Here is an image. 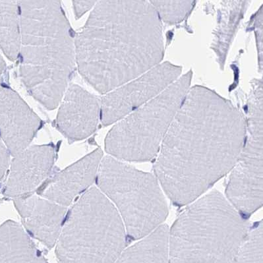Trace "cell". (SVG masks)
I'll list each match as a JSON object with an SVG mask.
<instances>
[{
	"label": "cell",
	"mask_w": 263,
	"mask_h": 263,
	"mask_svg": "<svg viewBox=\"0 0 263 263\" xmlns=\"http://www.w3.org/2000/svg\"><path fill=\"white\" fill-rule=\"evenodd\" d=\"M262 99L250 98L245 143L231 170L226 194L241 215L250 216L262 204Z\"/></svg>",
	"instance_id": "ba28073f"
},
{
	"label": "cell",
	"mask_w": 263,
	"mask_h": 263,
	"mask_svg": "<svg viewBox=\"0 0 263 263\" xmlns=\"http://www.w3.org/2000/svg\"><path fill=\"white\" fill-rule=\"evenodd\" d=\"M262 222L248 231L234 263H262Z\"/></svg>",
	"instance_id": "ac0fdd59"
},
{
	"label": "cell",
	"mask_w": 263,
	"mask_h": 263,
	"mask_svg": "<svg viewBox=\"0 0 263 263\" xmlns=\"http://www.w3.org/2000/svg\"><path fill=\"white\" fill-rule=\"evenodd\" d=\"M169 228L162 224L130 247L114 263H168Z\"/></svg>",
	"instance_id": "2e32d148"
},
{
	"label": "cell",
	"mask_w": 263,
	"mask_h": 263,
	"mask_svg": "<svg viewBox=\"0 0 263 263\" xmlns=\"http://www.w3.org/2000/svg\"><path fill=\"white\" fill-rule=\"evenodd\" d=\"M181 67L160 63L145 73L102 98L101 120L104 126L126 117L155 99L180 78Z\"/></svg>",
	"instance_id": "9c48e42d"
},
{
	"label": "cell",
	"mask_w": 263,
	"mask_h": 263,
	"mask_svg": "<svg viewBox=\"0 0 263 263\" xmlns=\"http://www.w3.org/2000/svg\"><path fill=\"white\" fill-rule=\"evenodd\" d=\"M246 137L241 111L214 90L195 86L160 146L156 178L176 205L192 203L231 171Z\"/></svg>",
	"instance_id": "6da1fadb"
},
{
	"label": "cell",
	"mask_w": 263,
	"mask_h": 263,
	"mask_svg": "<svg viewBox=\"0 0 263 263\" xmlns=\"http://www.w3.org/2000/svg\"><path fill=\"white\" fill-rule=\"evenodd\" d=\"M248 231L243 216L214 191L186 207L169 230L168 263H234Z\"/></svg>",
	"instance_id": "277c9868"
},
{
	"label": "cell",
	"mask_w": 263,
	"mask_h": 263,
	"mask_svg": "<svg viewBox=\"0 0 263 263\" xmlns=\"http://www.w3.org/2000/svg\"><path fill=\"white\" fill-rule=\"evenodd\" d=\"M21 28L17 1H0V48L11 61L20 55Z\"/></svg>",
	"instance_id": "e0dca14e"
},
{
	"label": "cell",
	"mask_w": 263,
	"mask_h": 263,
	"mask_svg": "<svg viewBox=\"0 0 263 263\" xmlns=\"http://www.w3.org/2000/svg\"><path fill=\"white\" fill-rule=\"evenodd\" d=\"M160 20L168 24L182 22L194 7V1H150Z\"/></svg>",
	"instance_id": "d6986e66"
},
{
	"label": "cell",
	"mask_w": 263,
	"mask_h": 263,
	"mask_svg": "<svg viewBox=\"0 0 263 263\" xmlns=\"http://www.w3.org/2000/svg\"><path fill=\"white\" fill-rule=\"evenodd\" d=\"M97 3V1H74L73 8L76 17L79 18L83 15Z\"/></svg>",
	"instance_id": "44dd1931"
},
{
	"label": "cell",
	"mask_w": 263,
	"mask_h": 263,
	"mask_svg": "<svg viewBox=\"0 0 263 263\" xmlns=\"http://www.w3.org/2000/svg\"><path fill=\"white\" fill-rule=\"evenodd\" d=\"M42 121L20 95L0 85V138L13 157L26 149Z\"/></svg>",
	"instance_id": "30bf717a"
},
{
	"label": "cell",
	"mask_w": 263,
	"mask_h": 263,
	"mask_svg": "<svg viewBox=\"0 0 263 263\" xmlns=\"http://www.w3.org/2000/svg\"><path fill=\"white\" fill-rule=\"evenodd\" d=\"M101 110L99 97L78 85H71L65 93L55 124L72 143L83 140L96 131Z\"/></svg>",
	"instance_id": "7c38bea8"
},
{
	"label": "cell",
	"mask_w": 263,
	"mask_h": 263,
	"mask_svg": "<svg viewBox=\"0 0 263 263\" xmlns=\"http://www.w3.org/2000/svg\"><path fill=\"white\" fill-rule=\"evenodd\" d=\"M192 76V71H188L114 125L106 137V152L116 159L129 162L148 161L155 158L190 90Z\"/></svg>",
	"instance_id": "52a82bcc"
},
{
	"label": "cell",
	"mask_w": 263,
	"mask_h": 263,
	"mask_svg": "<svg viewBox=\"0 0 263 263\" xmlns=\"http://www.w3.org/2000/svg\"><path fill=\"white\" fill-rule=\"evenodd\" d=\"M0 263H48L25 230L12 220L0 227Z\"/></svg>",
	"instance_id": "9a60e30c"
},
{
	"label": "cell",
	"mask_w": 263,
	"mask_h": 263,
	"mask_svg": "<svg viewBox=\"0 0 263 263\" xmlns=\"http://www.w3.org/2000/svg\"><path fill=\"white\" fill-rule=\"evenodd\" d=\"M97 181L101 192L115 204L132 239L144 238L166 220V199L152 174L106 156L100 164Z\"/></svg>",
	"instance_id": "8992f818"
},
{
	"label": "cell",
	"mask_w": 263,
	"mask_h": 263,
	"mask_svg": "<svg viewBox=\"0 0 263 263\" xmlns=\"http://www.w3.org/2000/svg\"><path fill=\"white\" fill-rule=\"evenodd\" d=\"M126 246V230L117 209L92 187L66 214L55 254L60 263H114Z\"/></svg>",
	"instance_id": "5b68a950"
},
{
	"label": "cell",
	"mask_w": 263,
	"mask_h": 263,
	"mask_svg": "<svg viewBox=\"0 0 263 263\" xmlns=\"http://www.w3.org/2000/svg\"><path fill=\"white\" fill-rule=\"evenodd\" d=\"M55 159L54 146L49 145L29 146L13 157L5 196L13 198L32 194L51 176Z\"/></svg>",
	"instance_id": "8fae6325"
},
{
	"label": "cell",
	"mask_w": 263,
	"mask_h": 263,
	"mask_svg": "<svg viewBox=\"0 0 263 263\" xmlns=\"http://www.w3.org/2000/svg\"><path fill=\"white\" fill-rule=\"evenodd\" d=\"M5 68H6V63H5L2 55H0V77H1L2 73H3Z\"/></svg>",
	"instance_id": "7402d4cb"
},
{
	"label": "cell",
	"mask_w": 263,
	"mask_h": 263,
	"mask_svg": "<svg viewBox=\"0 0 263 263\" xmlns=\"http://www.w3.org/2000/svg\"><path fill=\"white\" fill-rule=\"evenodd\" d=\"M20 74L49 110L59 105L76 67L75 36L60 1H18Z\"/></svg>",
	"instance_id": "3957f363"
},
{
	"label": "cell",
	"mask_w": 263,
	"mask_h": 263,
	"mask_svg": "<svg viewBox=\"0 0 263 263\" xmlns=\"http://www.w3.org/2000/svg\"><path fill=\"white\" fill-rule=\"evenodd\" d=\"M103 157L101 148L93 151L75 164L51 177L37 190L40 197L67 207L87 190L97 179Z\"/></svg>",
	"instance_id": "4fadbf2b"
},
{
	"label": "cell",
	"mask_w": 263,
	"mask_h": 263,
	"mask_svg": "<svg viewBox=\"0 0 263 263\" xmlns=\"http://www.w3.org/2000/svg\"><path fill=\"white\" fill-rule=\"evenodd\" d=\"M10 154L0 138V181L4 178L10 165Z\"/></svg>",
	"instance_id": "ffe728a7"
},
{
	"label": "cell",
	"mask_w": 263,
	"mask_h": 263,
	"mask_svg": "<svg viewBox=\"0 0 263 263\" xmlns=\"http://www.w3.org/2000/svg\"><path fill=\"white\" fill-rule=\"evenodd\" d=\"M79 73L101 94L160 64L162 21L150 1H100L75 36Z\"/></svg>",
	"instance_id": "7a4b0ae2"
},
{
	"label": "cell",
	"mask_w": 263,
	"mask_h": 263,
	"mask_svg": "<svg viewBox=\"0 0 263 263\" xmlns=\"http://www.w3.org/2000/svg\"><path fill=\"white\" fill-rule=\"evenodd\" d=\"M28 233L49 248L55 245L67 214V207L33 194L13 199Z\"/></svg>",
	"instance_id": "5bb4252c"
}]
</instances>
